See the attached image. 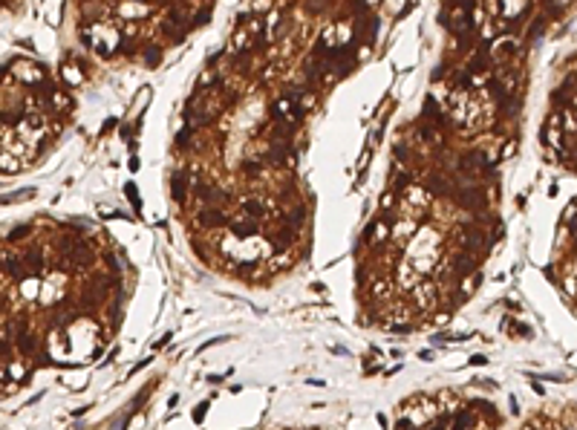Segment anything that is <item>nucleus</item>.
I'll list each match as a JSON object with an SVG mask.
<instances>
[{"instance_id":"7ed1b4c3","label":"nucleus","mask_w":577,"mask_h":430,"mask_svg":"<svg viewBox=\"0 0 577 430\" xmlns=\"http://www.w3.org/2000/svg\"><path fill=\"white\" fill-rule=\"evenodd\" d=\"M392 430H505V421L491 398L442 387L401 398Z\"/></svg>"},{"instance_id":"423d86ee","label":"nucleus","mask_w":577,"mask_h":430,"mask_svg":"<svg viewBox=\"0 0 577 430\" xmlns=\"http://www.w3.org/2000/svg\"><path fill=\"white\" fill-rule=\"evenodd\" d=\"M280 430H321V427H280Z\"/></svg>"},{"instance_id":"20e7f679","label":"nucleus","mask_w":577,"mask_h":430,"mask_svg":"<svg viewBox=\"0 0 577 430\" xmlns=\"http://www.w3.org/2000/svg\"><path fill=\"white\" fill-rule=\"evenodd\" d=\"M548 277L560 301L577 315V205L568 214H563L551 260H548Z\"/></svg>"},{"instance_id":"39448f33","label":"nucleus","mask_w":577,"mask_h":430,"mask_svg":"<svg viewBox=\"0 0 577 430\" xmlns=\"http://www.w3.org/2000/svg\"><path fill=\"white\" fill-rule=\"evenodd\" d=\"M522 430H568L565 424H560V421H554V418H548V416H537V418H531V421H525V427Z\"/></svg>"},{"instance_id":"f257e3e1","label":"nucleus","mask_w":577,"mask_h":430,"mask_svg":"<svg viewBox=\"0 0 577 430\" xmlns=\"http://www.w3.org/2000/svg\"><path fill=\"white\" fill-rule=\"evenodd\" d=\"M491 171L479 151L421 179L395 168L355 245V309L367 329H436L473 298L499 243Z\"/></svg>"},{"instance_id":"f03ea898","label":"nucleus","mask_w":577,"mask_h":430,"mask_svg":"<svg viewBox=\"0 0 577 430\" xmlns=\"http://www.w3.org/2000/svg\"><path fill=\"white\" fill-rule=\"evenodd\" d=\"M136 274L104 231L29 220L3 240V395L46 370L98 361L124 324Z\"/></svg>"}]
</instances>
